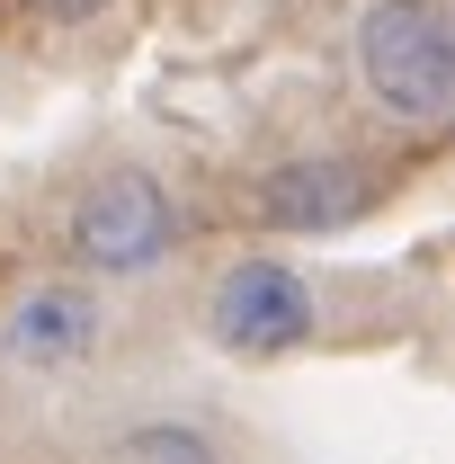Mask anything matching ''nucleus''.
<instances>
[{"label": "nucleus", "mask_w": 455, "mask_h": 464, "mask_svg": "<svg viewBox=\"0 0 455 464\" xmlns=\"http://www.w3.org/2000/svg\"><path fill=\"white\" fill-rule=\"evenodd\" d=\"M348 72H357V99L384 125L447 134L455 125V18H447V0H357Z\"/></svg>", "instance_id": "1"}, {"label": "nucleus", "mask_w": 455, "mask_h": 464, "mask_svg": "<svg viewBox=\"0 0 455 464\" xmlns=\"http://www.w3.org/2000/svg\"><path fill=\"white\" fill-rule=\"evenodd\" d=\"M179 241H188V215H179V197L152 170L90 179L72 197V215H63V259L81 277H152Z\"/></svg>", "instance_id": "2"}, {"label": "nucleus", "mask_w": 455, "mask_h": 464, "mask_svg": "<svg viewBox=\"0 0 455 464\" xmlns=\"http://www.w3.org/2000/svg\"><path fill=\"white\" fill-rule=\"evenodd\" d=\"M206 340L224 348V357H241V366L304 357V348L322 340V295H313V277L295 259L250 250V259H232L224 277L206 286Z\"/></svg>", "instance_id": "3"}, {"label": "nucleus", "mask_w": 455, "mask_h": 464, "mask_svg": "<svg viewBox=\"0 0 455 464\" xmlns=\"http://www.w3.org/2000/svg\"><path fill=\"white\" fill-rule=\"evenodd\" d=\"M384 197H393V170L366 152H295L277 170H259L250 215L268 232H295V241H331V232H357Z\"/></svg>", "instance_id": "4"}, {"label": "nucleus", "mask_w": 455, "mask_h": 464, "mask_svg": "<svg viewBox=\"0 0 455 464\" xmlns=\"http://www.w3.org/2000/svg\"><path fill=\"white\" fill-rule=\"evenodd\" d=\"M99 340H108L99 286H90V277H45V286H27L9 304V322H0V366H9V375H63V366H81Z\"/></svg>", "instance_id": "5"}, {"label": "nucleus", "mask_w": 455, "mask_h": 464, "mask_svg": "<svg viewBox=\"0 0 455 464\" xmlns=\"http://www.w3.org/2000/svg\"><path fill=\"white\" fill-rule=\"evenodd\" d=\"M116 464H232V447L206 429V420H134L116 429Z\"/></svg>", "instance_id": "6"}, {"label": "nucleus", "mask_w": 455, "mask_h": 464, "mask_svg": "<svg viewBox=\"0 0 455 464\" xmlns=\"http://www.w3.org/2000/svg\"><path fill=\"white\" fill-rule=\"evenodd\" d=\"M36 18H54V27H81V18H99V9H116V0H27Z\"/></svg>", "instance_id": "7"}]
</instances>
